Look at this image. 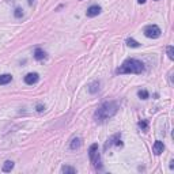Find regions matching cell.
Wrapping results in <instances>:
<instances>
[{
    "instance_id": "7c38bea8",
    "label": "cell",
    "mask_w": 174,
    "mask_h": 174,
    "mask_svg": "<svg viewBox=\"0 0 174 174\" xmlns=\"http://www.w3.org/2000/svg\"><path fill=\"white\" fill-rule=\"evenodd\" d=\"M127 45L128 46H132V48H139V46H140V44H139L138 41L132 40V38H128L127 40Z\"/></svg>"
},
{
    "instance_id": "e0dca14e",
    "label": "cell",
    "mask_w": 174,
    "mask_h": 174,
    "mask_svg": "<svg viewBox=\"0 0 174 174\" xmlns=\"http://www.w3.org/2000/svg\"><path fill=\"white\" fill-rule=\"evenodd\" d=\"M139 127H140L143 131H147L148 129V124H147V121H144V120H142V121H139Z\"/></svg>"
},
{
    "instance_id": "d6986e66",
    "label": "cell",
    "mask_w": 174,
    "mask_h": 174,
    "mask_svg": "<svg viewBox=\"0 0 174 174\" xmlns=\"http://www.w3.org/2000/svg\"><path fill=\"white\" fill-rule=\"evenodd\" d=\"M22 15H23L22 10H20V8H16V10H15V16H16V18H20Z\"/></svg>"
},
{
    "instance_id": "44dd1931",
    "label": "cell",
    "mask_w": 174,
    "mask_h": 174,
    "mask_svg": "<svg viewBox=\"0 0 174 174\" xmlns=\"http://www.w3.org/2000/svg\"><path fill=\"white\" fill-rule=\"evenodd\" d=\"M139 3H140V4H143V3H146V0H138Z\"/></svg>"
},
{
    "instance_id": "6da1fadb",
    "label": "cell",
    "mask_w": 174,
    "mask_h": 174,
    "mask_svg": "<svg viewBox=\"0 0 174 174\" xmlns=\"http://www.w3.org/2000/svg\"><path fill=\"white\" fill-rule=\"evenodd\" d=\"M117 113V104L116 102H104L100 108L95 110L94 113V118L98 122H104L109 120L110 117Z\"/></svg>"
},
{
    "instance_id": "ffe728a7",
    "label": "cell",
    "mask_w": 174,
    "mask_h": 174,
    "mask_svg": "<svg viewBox=\"0 0 174 174\" xmlns=\"http://www.w3.org/2000/svg\"><path fill=\"white\" fill-rule=\"evenodd\" d=\"M37 110L41 112V110H42V106H41V105H38V106H37Z\"/></svg>"
},
{
    "instance_id": "7a4b0ae2",
    "label": "cell",
    "mask_w": 174,
    "mask_h": 174,
    "mask_svg": "<svg viewBox=\"0 0 174 174\" xmlns=\"http://www.w3.org/2000/svg\"><path fill=\"white\" fill-rule=\"evenodd\" d=\"M143 71H144V64L140 60L128 59L117 70V74H142Z\"/></svg>"
},
{
    "instance_id": "5b68a950",
    "label": "cell",
    "mask_w": 174,
    "mask_h": 174,
    "mask_svg": "<svg viewBox=\"0 0 174 174\" xmlns=\"http://www.w3.org/2000/svg\"><path fill=\"white\" fill-rule=\"evenodd\" d=\"M112 144H116V146H122V143H121V140H120V135H113L110 139L108 140V143L105 144V150H108V147H110Z\"/></svg>"
},
{
    "instance_id": "30bf717a",
    "label": "cell",
    "mask_w": 174,
    "mask_h": 174,
    "mask_svg": "<svg viewBox=\"0 0 174 174\" xmlns=\"http://www.w3.org/2000/svg\"><path fill=\"white\" fill-rule=\"evenodd\" d=\"M12 79V76L11 75H8V74H4V75H0V84H7V83H10Z\"/></svg>"
},
{
    "instance_id": "8992f818",
    "label": "cell",
    "mask_w": 174,
    "mask_h": 174,
    "mask_svg": "<svg viewBox=\"0 0 174 174\" xmlns=\"http://www.w3.org/2000/svg\"><path fill=\"white\" fill-rule=\"evenodd\" d=\"M25 82L27 84H34L38 82V74L33 72V74H27L25 76Z\"/></svg>"
},
{
    "instance_id": "3957f363",
    "label": "cell",
    "mask_w": 174,
    "mask_h": 174,
    "mask_svg": "<svg viewBox=\"0 0 174 174\" xmlns=\"http://www.w3.org/2000/svg\"><path fill=\"white\" fill-rule=\"evenodd\" d=\"M88 156H90V161L95 168H101V158H100V154H98V144L97 143L91 144L90 150H88Z\"/></svg>"
},
{
    "instance_id": "5bb4252c",
    "label": "cell",
    "mask_w": 174,
    "mask_h": 174,
    "mask_svg": "<svg viewBox=\"0 0 174 174\" xmlns=\"http://www.w3.org/2000/svg\"><path fill=\"white\" fill-rule=\"evenodd\" d=\"M61 172H63V173H70V174H75V173H76V170H75L74 168H70V166H64V168L61 169Z\"/></svg>"
},
{
    "instance_id": "9c48e42d",
    "label": "cell",
    "mask_w": 174,
    "mask_h": 174,
    "mask_svg": "<svg viewBox=\"0 0 174 174\" xmlns=\"http://www.w3.org/2000/svg\"><path fill=\"white\" fill-rule=\"evenodd\" d=\"M34 57H36L37 60H44L46 57V53L44 52L42 49H40V48H37L36 52H34Z\"/></svg>"
},
{
    "instance_id": "ac0fdd59",
    "label": "cell",
    "mask_w": 174,
    "mask_h": 174,
    "mask_svg": "<svg viewBox=\"0 0 174 174\" xmlns=\"http://www.w3.org/2000/svg\"><path fill=\"white\" fill-rule=\"evenodd\" d=\"M97 86H100V83H98V82H95V83H93L90 86V93H97V90L100 87H97Z\"/></svg>"
},
{
    "instance_id": "52a82bcc",
    "label": "cell",
    "mask_w": 174,
    "mask_h": 174,
    "mask_svg": "<svg viewBox=\"0 0 174 174\" xmlns=\"http://www.w3.org/2000/svg\"><path fill=\"white\" fill-rule=\"evenodd\" d=\"M163 150H165V146H163V143H162V142H159V140H156V142L154 143V146H152V151H154V154H155V155L162 154Z\"/></svg>"
},
{
    "instance_id": "9a60e30c",
    "label": "cell",
    "mask_w": 174,
    "mask_h": 174,
    "mask_svg": "<svg viewBox=\"0 0 174 174\" xmlns=\"http://www.w3.org/2000/svg\"><path fill=\"white\" fill-rule=\"evenodd\" d=\"M168 56H169V59L170 60H173L174 59V48L172 45H169L168 46Z\"/></svg>"
},
{
    "instance_id": "277c9868",
    "label": "cell",
    "mask_w": 174,
    "mask_h": 174,
    "mask_svg": "<svg viewBox=\"0 0 174 174\" xmlns=\"http://www.w3.org/2000/svg\"><path fill=\"white\" fill-rule=\"evenodd\" d=\"M143 33H144L146 37H148V38H158L159 36H161V29H159L156 25H150L147 27H144V30H143Z\"/></svg>"
},
{
    "instance_id": "8fae6325",
    "label": "cell",
    "mask_w": 174,
    "mask_h": 174,
    "mask_svg": "<svg viewBox=\"0 0 174 174\" xmlns=\"http://www.w3.org/2000/svg\"><path fill=\"white\" fill-rule=\"evenodd\" d=\"M12 169H14V162H11V161L4 162V165H3V172H11Z\"/></svg>"
},
{
    "instance_id": "4fadbf2b",
    "label": "cell",
    "mask_w": 174,
    "mask_h": 174,
    "mask_svg": "<svg viewBox=\"0 0 174 174\" xmlns=\"http://www.w3.org/2000/svg\"><path fill=\"white\" fill-rule=\"evenodd\" d=\"M80 139H74L72 140V143H71V148L72 150H75V148H79L80 147Z\"/></svg>"
},
{
    "instance_id": "2e32d148",
    "label": "cell",
    "mask_w": 174,
    "mask_h": 174,
    "mask_svg": "<svg viewBox=\"0 0 174 174\" xmlns=\"http://www.w3.org/2000/svg\"><path fill=\"white\" fill-rule=\"evenodd\" d=\"M138 95L142 98V100H147V98H148V93H147L146 90H140V91L138 93Z\"/></svg>"
},
{
    "instance_id": "ba28073f",
    "label": "cell",
    "mask_w": 174,
    "mask_h": 174,
    "mask_svg": "<svg viewBox=\"0 0 174 174\" xmlns=\"http://www.w3.org/2000/svg\"><path fill=\"white\" fill-rule=\"evenodd\" d=\"M101 12V7L100 6H91L90 8L87 10V16H90V18H93V16H97L98 14Z\"/></svg>"
}]
</instances>
